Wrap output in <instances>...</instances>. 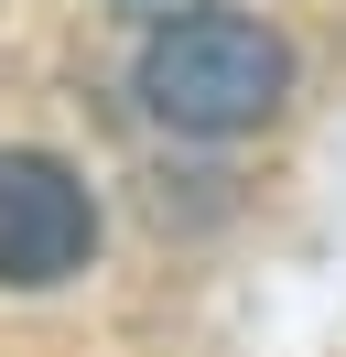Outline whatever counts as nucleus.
<instances>
[{
    "label": "nucleus",
    "instance_id": "3",
    "mask_svg": "<svg viewBox=\"0 0 346 357\" xmlns=\"http://www.w3.org/2000/svg\"><path fill=\"white\" fill-rule=\"evenodd\" d=\"M119 11H141V22H163V11H195V0H119Z\"/></svg>",
    "mask_w": 346,
    "mask_h": 357
},
{
    "label": "nucleus",
    "instance_id": "2",
    "mask_svg": "<svg viewBox=\"0 0 346 357\" xmlns=\"http://www.w3.org/2000/svg\"><path fill=\"white\" fill-rule=\"evenodd\" d=\"M86 249H98L86 184L65 174L54 152H0V282L43 292V282H65V271H86Z\"/></svg>",
    "mask_w": 346,
    "mask_h": 357
},
{
    "label": "nucleus",
    "instance_id": "1",
    "mask_svg": "<svg viewBox=\"0 0 346 357\" xmlns=\"http://www.w3.org/2000/svg\"><path fill=\"white\" fill-rule=\"evenodd\" d=\"M281 87H292V54H281L271 22H249V11H206L195 0L184 22H151L141 44V109L163 119V130L184 141H238L260 130V119L281 109Z\"/></svg>",
    "mask_w": 346,
    "mask_h": 357
}]
</instances>
